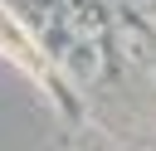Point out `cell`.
Wrapping results in <instances>:
<instances>
[{
  "mask_svg": "<svg viewBox=\"0 0 156 151\" xmlns=\"http://www.w3.org/2000/svg\"><path fill=\"white\" fill-rule=\"evenodd\" d=\"M151 19H156V5H151Z\"/></svg>",
  "mask_w": 156,
  "mask_h": 151,
  "instance_id": "cell-4",
  "label": "cell"
},
{
  "mask_svg": "<svg viewBox=\"0 0 156 151\" xmlns=\"http://www.w3.org/2000/svg\"><path fill=\"white\" fill-rule=\"evenodd\" d=\"M29 5H39V0H29Z\"/></svg>",
  "mask_w": 156,
  "mask_h": 151,
  "instance_id": "cell-5",
  "label": "cell"
},
{
  "mask_svg": "<svg viewBox=\"0 0 156 151\" xmlns=\"http://www.w3.org/2000/svg\"><path fill=\"white\" fill-rule=\"evenodd\" d=\"M112 44H117V58H122L127 68H141V63L151 58V39H146V29H136V24H117Z\"/></svg>",
  "mask_w": 156,
  "mask_h": 151,
  "instance_id": "cell-1",
  "label": "cell"
},
{
  "mask_svg": "<svg viewBox=\"0 0 156 151\" xmlns=\"http://www.w3.org/2000/svg\"><path fill=\"white\" fill-rule=\"evenodd\" d=\"M63 24H68V34H73V39H93V34L102 29V24H98V10H68V19H63Z\"/></svg>",
  "mask_w": 156,
  "mask_h": 151,
  "instance_id": "cell-2",
  "label": "cell"
},
{
  "mask_svg": "<svg viewBox=\"0 0 156 151\" xmlns=\"http://www.w3.org/2000/svg\"><path fill=\"white\" fill-rule=\"evenodd\" d=\"M127 5H136V10H146V15H151V5H156V0H127Z\"/></svg>",
  "mask_w": 156,
  "mask_h": 151,
  "instance_id": "cell-3",
  "label": "cell"
}]
</instances>
